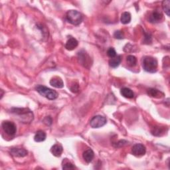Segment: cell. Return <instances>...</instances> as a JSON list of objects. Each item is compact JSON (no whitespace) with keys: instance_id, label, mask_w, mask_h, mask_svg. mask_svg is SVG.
Instances as JSON below:
<instances>
[{"instance_id":"cell-5","label":"cell","mask_w":170,"mask_h":170,"mask_svg":"<svg viewBox=\"0 0 170 170\" xmlns=\"http://www.w3.org/2000/svg\"><path fill=\"white\" fill-rule=\"evenodd\" d=\"M78 60H79L80 63L84 67L86 68H89L91 67V65H92L91 58L85 51L82 50L80 52H78Z\"/></svg>"},{"instance_id":"cell-19","label":"cell","mask_w":170,"mask_h":170,"mask_svg":"<svg viewBox=\"0 0 170 170\" xmlns=\"http://www.w3.org/2000/svg\"><path fill=\"white\" fill-rule=\"evenodd\" d=\"M126 61H127L129 66L135 67L137 64V59L134 55H128L126 57Z\"/></svg>"},{"instance_id":"cell-22","label":"cell","mask_w":170,"mask_h":170,"mask_svg":"<svg viewBox=\"0 0 170 170\" xmlns=\"http://www.w3.org/2000/svg\"><path fill=\"white\" fill-rule=\"evenodd\" d=\"M75 167L71 162L67 160V159L64 160V162L63 161V169H75Z\"/></svg>"},{"instance_id":"cell-15","label":"cell","mask_w":170,"mask_h":170,"mask_svg":"<svg viewBox=\"0 0 170 170\" xmlns=\"http://www.w3.org/2000/svg\"><path fill=\"white\" fill-rule=\"evenodd\" d=\"M47 137L46 133L43 131V130H39L38 132H36L35 135L34 136V140L36 142H41L45 140Z\"/></svg>"},{"instance_id":"cell-28","label":"cell","mask_w":170,"mask_h":170,"mask_svg":"<svg viewBox=\"0 0 170 170\" xmlns=\"http://www.w3.org/2000/svg\"><path fill=\"white\" fill-rule=\"evenodd\" d=\"M71 90L73 93H77V92H78V90H79V87H78V83H77L76 85H73L71 87Z\"/></svg>"},{"instance_id":"cell-18","label":"cell","mask_w":170,"mask_h":170,"mask_svg":"<svg viewBox=\"0 0 170 170\" xmlns=\"http://www.w3.org/2000/svg\"><path fill=\"white\" fill-rule=\"evenodd\" d=\"M131 14H130L129 12H124L121 15V23L122 24H128L129 23L130 21H131Z\"/></svg>"},{"instance_id":"cell-11","label":"cell","mask_w":170,"mask_h":170,"mask_svg":"<svg viewBox=\"0 0 170 170\" xmlns=\"http://www.w3.org/2000/svg\"><path fill=\"white\" fill-rule=\"evenodd\" d=\"M50 85L56 89H62L64 86V82L61 78L59 77H54L50 81Z\"/></svg>"},{"instance_id":"cell-16","label":"cell","mask_w":170,"mask_h":170,"mask_svg":"<svg viewBox=\"0 0 170 170\" xmlns=\"http://www.w3.org/2000/svg\"><path fill=\"white\" fill-rule=\"evenodd\" d=\"M121 56L118 55L116 56L115 57L112 58L110 60H109V65L112 68H116L120 65L121 63Z\"/></svg>"},{"instance_id":"cell-13","label":"cell","mask_w":170,"mask_h":170,"mask_svg":"<svg viewBox=\"0 0 170 170\" xmlns=\"http://www.w3.org/2000/svg\"><path fill=\"white\" fill-rule=\"evenodd\" d=\"M82 157H83V159L85 160V161L86 163H90L93 161L94 157V151L91 149L86 150L83 152Z\"/></svg>"},{"instance_id":"cell-7","label":"cell","mask_w":170,"mask_h":170,"mask_svg":"<svg viewBox=\"0 0 170 170\" xmlns=\"http://www.w3.org/2000/svg\"><path fill=\"white\" fill-rule=\"evenodd\" d=\"M106 124V118L104 116L98 115L94 116L90 122V125L93 128H101Z\"/></svg>"},{"instance_id":"cell-10","label":"cell","mask_w":170,"mask_h":170,"mask_svg":"<svg viewBox=\"0 0 170 170\" xmlns=\"http://www.w3.org/2000/svg\"><path fill=\"white\" fill-rule=\"evenodd\" d=\"M10 154L15 157H19V158H23L28 154V151L23 149V148L19 147H13L10 150Z\"/></svg>"},{"instance_id":"cell-21","label":"cell","mask_w":170,"mask_h":170,"mask_svg":"<svg viewBox=\"0 0 170 170\" xmlns=\"http://www.w3.org/2000/svg\"><path fill=\"white\" fill-rule=\"evenodd\" d=\"M162 7L163 10L165 11V14H167L168 16H169L170 14V1L169 0H165L162 2Z\"/></svg>"},{"instance_id":"cell-1","label":"cell","mask_w":170,"mask_h":170,"mask_svg":"<svg viewBox=\"0 0 170 170\" xmlns=\"http://www.w3.org/2000/svg\"><path fill=\"white\" fill-rule=\"evenodd\" d=\"M11 112L15 114L20 122L25 124L31 123L33 120V113L29 108H14Z\"/></svg>"},{"instance_id":"cell-25","label":"cell","mask_w":170,"mask_h":170,"mask_svg":"<svg viewBox=\"0 0 170 170\" xmlns=\"http://www.w3.org/2000/svg\"><path fill=\"white\" fill-rule=\"evenodd\" d=\"M114 37L117 39H122L124 37V33L121 31H116L114 33Z\"/></svg>"},{"instance_id":"cell-26","label":"cell","mask_w":170,"mask_h":170,"mask_svg":"<svg viewBox=\"0 0 170 170\" xmlns=\"http://www.w3.org/2000/svg\"><path fill=\"white\" fill-rule=\"evenodd\" d=\"M152 134L154 135V136H160V134L163 132V130L161 128H155L154 130L151 131Z\"/></svg>"},{"instance_id":"cell-3","label":"cell","mask_w":170,"mask_h":170,"mask_svg":"<svg viewBox=\"0 0 170 170\" xmlns=\"http://www.w3.org/2000/svg\"><path fill=\"white\" fill-rule=\"evenodd\" d=\"M35 90L43 97H45L50 101H53L58 97V93L55 90L51 89L43 85H37L35 87Z\"/></svg>"},{"instance_id":"cell-14","label":"cell","mask_w":170,"mask_h":170,"mask_svg":"<svg viewBox=\"0 0 170 170\" xmlns=\"http://www.w3.org/2000/svg\"><path fill=\"white\" fill-rule=\"evenodd\" d=\"M51 151L53 155L56 157H60L63 151V148L61 145L58 144L57 143V144H55L53 147H51Z\"/></svg>"},{"instance_id":"cell-4","label":"cell","mask_w":170,"mask_h":170,"mask_svg":"<svg viewBox=\"0 0 170 170\" xmlns=\"http://www.w3.org/2000/svg\"><path fill=\"white\" fill-rule=\"evenodd\" d=\"M66 18L70 23L74 25H78L82 23L83 17L79 11L77 10H69L67 13Z\"/></svg>"},{"instance_id":"cell-6","label":"cell","mask_w":170,"mask_h":170,"mask_svg":"<svg viewBox=\"0 0 170 170\" xmlns=\"http://www.w3.org/2000/svg\"><path fill=\"white\" fill-rule=\"evenodd\" d=\"M3 131L9 136H14L17 132V127L15 124L10 121H4L2 124Z\"/></svg>"},{"instance_id":"cell-12","label":"cell","mask_w":170,"mask_h":170,"mask_svg":"<svg viewBox=\"0 0 170 170\" xmlns=\"http://www.w3.org/2000/svg\"><path fill=\"white\" fill-rule=\"evenodd\" d=\"M78 45V43L77 39L73 37H71L69 38L68 40L67 41L66 45H65V48L68 51H72L76 49Z\"/></svg>"},{"instance_id":"cell-27","label":"cell","mask_w":170,"mask_h":170,"mask_svg":"<svg viewBox=\"0 0 170 170\" xmlns=\"http://www.w3.org/2000/svg\"><path fill=\"white\" fill-rule=\"evenodd\" d=\"M144 42L145 44H149V43H151V35L149 33H145V37H144Z\"/></svg>"},{"instance_id":"cell-23","label":"cell","mask_w":170,"mask_h":170,"mask_svg":"<svg viewBox=\"0 0 170 170\" xmlns=\"http://www.w3.org/2000/svg\"><path fill=\"white\" fill-rule=\"evenodd\" d=\"M107 55L109 57H110L111 59L114 58L116 56V52L114 48L110 47V48H109L108 50L107 51Z\"/></svg>"},{"instance_id":"cell-9","label":"cell","mask_w":170,"mask_h":170,"mask_svg":"<svg viewBox=\"0 0 170 170\" xmlns=\"http://www.w3.org/2000/svg\"><path fill=\"white\" fill-rule=\"evenodd\" d=\"M162 18H163L162 13L160 10H156L153 11V12L150 14L148 20H149L150 22L155 23L160 22V21L162 19Z\"/></svg>"},{"instance_id":"cell-2","label":"cell","mask_w":170,"mask_h":170,"mask_svg":"<svg viewBox=\"0 0 170 170\" xmlns=\"http://www.w3.org/2000/svg\"><path fill=\"white\" fill-rule=\"evenodd\" d=\"M143 68L147 73H154L157 71L158 68V60L153 56H146L143 59Z\"/></svg>"},{"instance_id":"cell-24","label":"cell","mask_w":170,"mask_h":170,"mask_svg":"<svg viewBox=\"0 0 170 170\" xmlns=\"http://www.w3.org/2000/svg\"><path fill=\"white\" fill-rule=\"evenodd\" d=\"M43 123L46 124L47 126H51L53 123V119L51 116H46L44 119L43 120Z\"/></svg>"},{"instance_id":"cell-20","label":"cell","mask_w":170,"mask_h":170,"mask_svg":"<svg viewBox=\"0 0 170 170\" xmlns=\"http://www.w3.org/2000/svg\"><path fill=\"white\" fill-rule=\"evenodd\" d=\"M147 94H149V96L151 97H155V98H158V96H160V94L164 95V94L162 93H161L160 90L155 89H150L147 90ZM160 97H162V96H160Z\"/></svg>"},{"instance_id":"cell-8","label":"cell","mask_w":170,"mask_h":170,"mask_svg":"<svg viewBox=\"0 0 170 170\" xmlns=\"http://www.w3.org/2000/svg\"><path fill=\"white\" fill-rule=\"evenodd\" d=\"M132 154L136 156L139 157L145 155L146 152V148L145 146H143L142 143H136L132 147Z\"/></svg>"},{"instance_id":"cell-17","label":"cell","mask_w":170,"mask_h":170,"mask_svg":"<svg viewBox=\"0 0 170 170\" xmlns=\"http://www.w3.org/2000/svg\"><path fill=\"white\" fill-rule=\"evenodd\" d=\"M120 94L126 98H133L134 93L133 91L128 88H123L120 90Z\"/></svg>"}]
</instances>
